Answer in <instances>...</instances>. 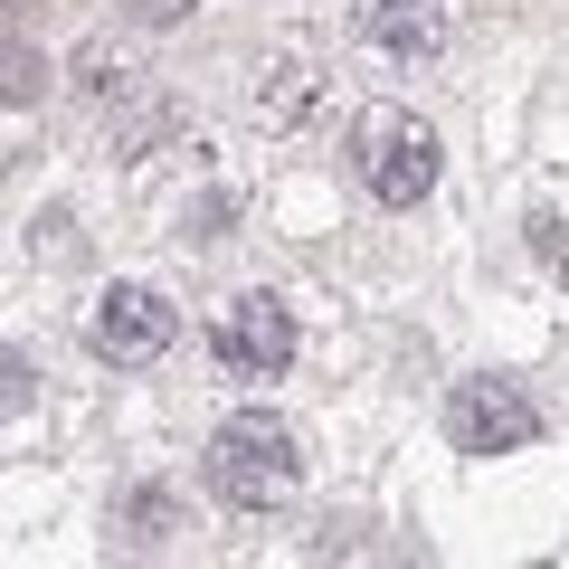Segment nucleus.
<instances>
[{"label": "nucleus", "mask_w": 569, "mask_h": 569, "mask_svg": "<svg viewBox=\"0 0 569 569\" xmlns=\"http://www.w3.org/2000/svg\"><path fill=\"white\" fill-rule=\"evenodd\" d=\"M351 171L370 181L380 209H418L427 190H437V133H427L408 104H370V114L351 123Z\"/></svg>", "instance_id": "nucleus-2"}, {"label": "nucleus", "mask_w": 569, "mask_h": 569, "mask_svg": "<svg viewBox=\"0 0 569 569\" xmlns=\"http://www.w3.org/2000/svg\"><path fill=\"white\" fill-rule=\"evenodd\" d=\"M247 77H257V86H247V104H257V123H266V133H295V123H305L313 104H323V58H313V48H295V39H284V48H266V58L247 67Z\"/></svg>", "instance_id": "nucleus-6"}, {"label": "nucleus", "mask_w": 569, "mask_h": 569, "mask_svg": "<svg viewBox=\"0 0 569 569\" xmlns=\"http://www.w3.org/2000/svg\"><path fill=\"white\" fill-rule=\"evenodd\" d=\"M86 332H96L104 361H162L171 332H181V313H171V295H152V284H104Z\"/></svg>", "instance_id": "nucleus-5"}, {"label": "nucleus", "mask_w": 569, "mask_h": 569, "mask_svg": "<svg viewBox=\"0 0 569 569\" xmlns=\"http://www.w3.org/2000/svg\"><path fill=\"white\" fill-rule=\"evenodd\" d=\"M209 351H219L228 380H276V370L295 361V313H284L276 295H238V305L219 313V332H209Z\"/></svg>", "instance_id": "nucleus-4"}, {"label": "nucleus", "mask_w": 569, "mask_h": 569, "mask_svg": "<svg viewBox=\"0 0 569 569\" xmlns=\"http://www.w3.org/2000/svg\"><path fill=\"white\" fill-rule=\"evenodd\" d=\"M447 437L466 456H512V447H531V437H541V408L522 399V389L512 380H456V399H447Z\"/></svg>", "instance_id": "nucleus-3"}, {"label": "nucleus", "mask_w": 569, "mask_h": 569, "mask_svg": "<svg viewBox=\"0 0 569 569\" xmlns=\"http://www.w3.org/2000/svg\"><path fill=\"white\" fill-rule=\"evenodd\" d=\"M48 86V58H29V48H10V104H29Z\"/></svg>", "instance_id": "nucleus-10"}, {"label": "nucleus", "mask_w": 569, "mask_h": 569, "mask_svg": "<svg viewBox=\"0 0 569 569\" xmlns=\"http://www.w3.org/2000/svg\"><path fill=\"white\" fill-rule=\"evenodd\" d=\"M200 0H114V20H133V29H171V20H190Z\"/></svg>", "instance_id": "nucleus-9"}, {"label": "nucleus", "mask_w": 569, "mask_h": 569, "mask_svg": "<svg viewBox=\"0 0 569 569\" xmlns=\"http://www.w3.org/2000/svg\"><path fill=\"white\" fill-rule=\"evenodd\" d=\"M209 485L238 512H276L284 493L305 485V437L284 418H266V408H238V418L209 437Z\"/></svg>", "instance_id": "nucleus-1"}, {"label": "nucleus", "mask_w": 569, "mask_h": 569, "mask_svg": "<svg viewBox=\"0 0 569 569\" xmlns=\"http://www.w3.org/2000/svg\"><path fill=\"white\" fill-rule=\"evenodd\" d=\"M361 48L389 67H427L447 48V0H361Z\"/></svg>", "instance_id": "nucleus-7"}, {"label": "nucleus", "mask_w": 569, "mask_h": 569, "mask_svg": "<svg viewBox=\"0 0 569 569\" xmlns=\"http://www.w3.org/2000/svg\"><path fill=\"white\" fill-rule=\"evenodd\" d=\"M531 257L569 284V219H560V209H541V219H531Z\"/></svg>", "instance_id": "nucleus-8"}, {"label": "nucleus", "mask_w": 569, "mask_h": 569, "mask_svg": "<svg viewBox=\"0 0 569 569\" xmlns=\"http://www.w3.org/2000/svg\"><path fill=\"white\" fill-rule=\"evenodd\" d=\"M86 96H123V67L114 58H86Z\"/></svg>", "instance_id": "nucleus-11"}]
</instances>
